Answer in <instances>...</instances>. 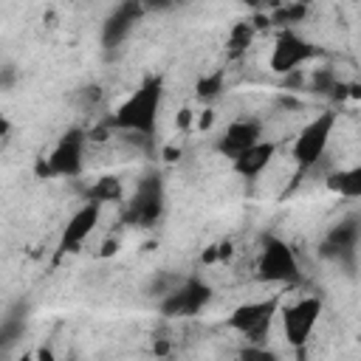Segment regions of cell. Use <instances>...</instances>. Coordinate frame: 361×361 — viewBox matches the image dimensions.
I'll use <instances>...</instances> for the list:
<instances>
[{
	"label": "cell",
	"instance_id": "obj_1",
	"mask_svg": "<svg viewBox=\"0 0 361 361\" xmlns=\"http://www.w3.org/2000/svg\"><path fill=\"white\" fill-rule=\"evenodd\" d=\"M161 99H164V79L161 76H147L107 118L110 130L118 133H133L141 138H149L158 124L161 113Z\"/></svg>",
	"mask_w": 361,
	"mask_h": 361
},
{
	"label": "cell",
	"instance_id": "obj_2",
	"mask_svg": "<svg viewBox=\"0 0 361 361\" xmlns=\"http://www.w3.org/2000/svg\"><path fill=\"white\" fill-rule=\"evenodd\" d=\"M85 144H87L85 130L79 127L65 130L51 147V152L37 161L34 166L37 178H76L85 166Z\"/></svg>",
	"mask_w": 361,
	"mask_h": 361
},
{
	"label": "cell",
	"instance_id": "obj_3",
	"mask_svg": "<svg viewBox=\"0 0 361 361\" xmlns=\"http://www.w3.org/2000/svg\"><path fill=\"white\" fill-rule=\"evenodd\" d=\"M276 316H279V296H268V299H254V302L237 305L228 313L226 324H228V330L248 338V344L265 347V341L271 336V324Z\"/></svg>",
	"mask_w": 361,
	"mask_h": 361
},
{
	"label": "cell",
	"instance_id": "obj_4",
	"mask_svg": "<svg viewBox=\"0 0 361 361\" xmlns=\"http://www.w3.org/2000/svg\"><path fill=\"white\" fill-rule=\"evenodd\" d=\"M333 130H336V113H333V110L316 113V116L299 130V135L293 138V147H290V158H293V164L299 166V172L316 166V164L324 158V152H327V147H330V138H333Z\"/></svg>",
	"mask_w": 361,
	"mask_h": 361
},
{
	"label": "cell",
	"instance_id": "obj_5",
	"mask_svg": "<svg viewBox=\"0 0 361 361\" xmlns=\"http://www.w3.org/2000/svg\"><path fill=\"white\" fill-rule=\"evenodd\" d=\"M299 276V262L293 248L282 237H262V248L257 257V279L271 285H288Z\"/></svg>",
	"mask_w": 361,
	"mask_h": 361
},
{
	"label": "cell",
	"instance_id": "obj_6",
	"mask_svg": "<svg viewBox=\"0 0 361 361\" xmlns=\"http://www.w3.org/2000/svg\"><path fill=\"white\" fill-rule=\"evenodd\" d=\"M322 316V299L319 296H299L296 302L279 307V324H282V336L293 350H302L313 333V327L319 324Z\"/></svg>",
	"mask_w": 361,
	"mask_h": 361
},
{
	"label": "cell",
	"instance_id": "obj_7",
	"mask_svg": "<svg viewBox=\"0 0 361 361\" xmlns=\"http://www.w3.org/2000/svg\"><path fill=\"white\" fill-rule=\"evenodd\" d=\"M164 214V183L158 175H144L135 183V192L130 195V203L124 209V220L130 226L149 228Z\"/></svg>",
	"mask_w": 361,
	"mask_h": 361
},
{
	"label": "cell",
	"instance_id": "obj_8",
	"mask_svg": "<svg viewBox=\"0 0 361 361\" xmlns=\"http://www.w3.org/2000/svg\"><path fill=\"white\" fill-rule=\"evenodd\" d=\"M316 56H319V48H316L310 39H305V37L296 34V31H279V34H276V42H274V48H271L268 65H271L274 73L285 76V73L299 71L305 62H310V59H316Z\"/></svg>",
	"mask_w": 361,
	"mask_h": 361
},
{
	"label": "cell",
	"instance_id": "obj_9",
	"mask_svg": "<svg viewBox=\"0 0 361 361\" xmlns=\"http://www.w3.org/2000/svg\"><path fill=\"white\" fill-rule=\"evenodd\" d=\"M209 299H212V288L203 282V279H197V276H192V279H186L180 288H175V290H169L164 299H161V313L166 316V319H183V316H197L206 305H209Z\"/></svg>",
	"mask_w": 361,
	"mask_h": 361
},
{
	"label": "cell",
	"instance_id": "obj_10",
	"mask_svg": "<svg viewBox=\"0 0 361 361\" xmlns=\"http://www.w3.org/2000/svg\"><path fill=\"white\" fill-rule=\"evenodd\" d=\"M102 209L99 203H82L71 217L68 223L62 226V234H59V243H56V257H65V254H76L82 248V243L93 234V228L99 226L102 220Z\"/></svg>",
	"mask_w": 361,
	"mask_h": 361
},
{
	"label": "cell",
	"instance_id": "obj_11",
	"mask_svg": "<svg viewBox=\"0 0 361 361\" xmlns=\"http://www.w3.org/2000/svg\"><path fill=\"white\" fill-rule=\"evenodd\" d=\"M259 141H262V124H259V118L243 116V118H234V121L223 130V135L217 138V152L234 161L240 152L251 149V147L259 144Z\"/></svg>",
	"mask_w": 361,
	"mask_h": 361
},
{
	"label": "cell",
	"instance_id": "obj_12",
	"mask_svg": "<svg viewBox=\"0 0 361 361\" xmlns=\"http://www.w3.org/2000/svg\"><path fill=\"white\" fill-rule=\"evenodd\" d=\"M274 155H276V144L262 138V141H259V144H254L251 149L240 152V155L231 161V166H234V172H237L240 178L254 180V178H259V175H262V172L271 166Z\"/></svg>",
	"mask_w": 361,
	"mask_h": 361
},
{
	"label": "cell",
	"instance_id": "obj_13",
	"mask_svg": "<svg viewBox=\"0 0 361 361\" xmlns=\"http://www.w3.org/2000/svg\"><path fill=\"white\" fill-rule=\"evenodd\" d=\"M141 6L138 3H121V6H116L113 8V14L104 20V25H102V42L107 45V48H113V45H118L130 31H133V25H135V20L141 17Z\"/></svg>",
	"mask_w": 361,
	"mask_h": 361
},
{
	"label": "cell",
	"instance_id": "obj_14",
	"mask_svg": "<svg viewBox=\"0 0 361 361\" xmlns=\"http://www.w3.org/2000/svg\"><path fill=\"white\" fill-rule=\"evenodd\" d=\"M361 240V226L355 220H341L336 226H330L327 237H324V245H322V254L327 257H347L355 251Z\"/></svg>",
	"mask_w": 361,
	"mask_h": 361
},
{
	"label": "cell",
	"instance_id": "obj_15",
	"mask_svg": "<svg viewBox=\"0 0 361 361\" xmlns=\"http://www.w3.org/2000/svg\"><path fill=\"white\" fill-rule=\"evenodd\" d=\"M324 186L347 200H361V164L355 166H344V169H333L324 180Z\"/></svg>",
	"mask_w": 361,
	"mask_h": 361
},
{
	"label": "cell",
	"instance_id": "obj_16",
	"mask_svg": "<svg viewBox=\"0 0 361 361\" xmlns=\"http://www.w3.org/2000/svg\"><path fill=\"white\" fill-rule=\"evenodd\" d=\"M121 197H124V186H121V178H116V175L99 178V180L85 192V200H87V203H99V206L118 203Z\"/></svg>",
	"mask_w": 361,
	"mask_h": 361
},
{
	"label": "cell",
	"instance_id": "obj_17",
	"mask_svg": "<svg viewBox=\"0 0 361 361\" xmlns=\"http://www.w3.org/2000/svg\"><path fill=\"white\" fill-rule=\"evenodd\" d=\"M307 11H310V8H307L305 3H288V6H279L268 20H271L274 25H279L282 31H293V25L307 17Z\"/></svg>",
	"mask_w": 361,
	"mask_h": 361
},
{
	"label": "cell",
	"instance_id": "obj_18",
	"mask_svg": "<svg viewBox=\"0 0 361 361\" xmlns=\"http://www.w3.org/2000/svg\"><path fill=\"white\" fill-rule=\"evenodd\" d=\"M251 39H254V23L240 20V23H234V25L228 28L226 45H228V51H231V54H243V51L251 45Z\"/></svg>",
	"mask_w": 361,
	"mask_h": 361
},
{
	"label": "cell",
	"instance_id": "obj_19",
	"mask_svg": "<svg viewBox=\"0 0 361 361\" xmlns=\"http://www.w3.org/2000/svg\"><path fill=\"white\" fill-rule=\"evenodd\" d=\"M223 90V71H212V73H203L197 82H195V99L197 102H212L217 99Z\"/></svg>",
	"mask_w": 361,
	"mask_h": 361
},
{
	"label": "cell",
	"instance_id": "obj_20",
	"mask_svg": "<svg viewBox=\"0 0 361 361\" xmlns=\"http://www.w3.org/2000/svg\"><path fill=\"white\" fill-rule=\"evenodd\" d=\"M237 361H279L276 353H271L268 347H259V344H248L245 350H240Z\"/></svg>",
	"mask_w": 361,
	"mask_h": 361
},
{
	"label": "cell",
	"instance_id": "obj_21",
	"mask_svg": "<svg viewBox=\"0 0 361 361\" xmlns=\"http://www.w3.org/2000/svg\"><path fill=\"white\" fill-rule=\"evenodd\" d=\"M212 124H214V110H212V107H206V110L197 116L195 127H197L200 133H209V130H212Z\"/></svg>",
	"mask_w": 361,
	"mask_h": 361
},
{
	"label": "cell",
	"instance_id": "obj_22",
	"mask_svg": "<svg viewBox=\"0 0 361 361\" xmlns=\"http://www.w3.org/2000/svg\"><path fill=\"white\" fill-rule=\"evenodd\" d=\"M192 110L189 107H183V110H178V118H175V127L178 130H189V124H192Z\"/></svg>",
	"mask_w": 361,
	"mask_h": 361
},
{
	"label": "cell",
	"instance_id": "obj_23",
	"mask_svg": "<svg viewBox=\"0 0 361 361\" xmlns=\"http://www.w3.org/2000/svg\"><path fill=\"white\" fill-rule=\"evenodd\" d=\"M34 358H37V361H56V355H54V350H51L48 344H39V347L34 350Z\"/></svg>",
	"mask_w": 361,
	"mask_h": 361
},
{
	"label": "cell",
	"instance_id": "obj_24",
	"mask_svg": "<svg viewBox=\"0 0 361 361\" xmlns=\"http://www.w3.org/2000/svg\"><path fill=\"white\" fill-rule=\"evenodd\" d=\"M118 251V240H104V245H102V257H110V254H116Z\"/></svg>",
	"mask_w": 361,
	"mask_h": 361
},
{
	"label": "cell",
	"instance_id": "obj_25",
	"mask_svg": "<svg viewBox=\"0 0 361 361\" xmlns=\"http://www.w3.org/2000/svg\"><path fill=\"white\" fill-rule=\"evenodd\" d=\"M152 353H155V355H166V353H169V344L161 338V341H155V344H152Z\"/></svg>",
	"mask_w": 361,
	"mask_h": 361
},
{
	"label": "cell",
	"instance_id": "obj_26",
	"mask_svg": "<svg viewBox=\"0 0 361 361\" xmlns=\"http://www.w3.org/2000/svg\"><path fill=\"white\" fill-rule=\"evenodd\" d=\"M17 361H37V358H34V353H23Z\"/></svg>",
	"mask_w": 361,
	"mask_h": 361
}]
</instances>
